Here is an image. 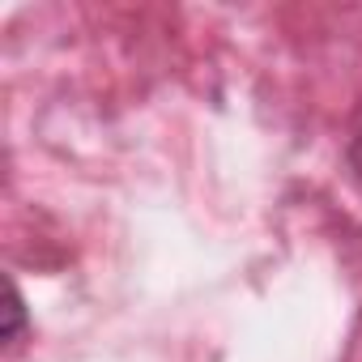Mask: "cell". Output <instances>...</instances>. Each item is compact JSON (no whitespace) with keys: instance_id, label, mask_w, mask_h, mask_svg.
<instances>
[{"instance_id":"cell-1","label":"cell","mask_w":362,"mask_h":362,"mask_svg":"<svg viewBox=\"0 0 362 362\" xmlns=\"http://www.w3.org/2000/svg\"><path fill=\"white\" fill-rule=\"evenodd\" d=\"M349 162H354V170H358V179H362V128H358V136H354V149H349Z\"/></svg>"}]
</instances>
